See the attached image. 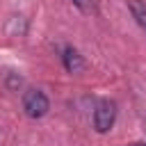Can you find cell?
<instances>
[{
    "label": "cell",
    "mask_w": 146,
    "mask_h": 146,
    "mask_svg": "<svg viewBox=\"0 0 146 146\" xmlns=\"http://www.w3.org/2000/svg\"><path fill=\"white\" fill-rule=\"evenodd\" d=\"M48 107H50V100L48 96L41 91V89H30L23 94V110L30 119H41L48 114Z\"/></svg>",
    "instance_id": "1"
},
{
    "label": "cell",
    "mask_w": 146,
    "mask_h": 146,
    "mask_svg": "<svg viewBox=\"0 0 146 146\" xmlns=\"http://www.w3.org/2000/svg\"><path fill=\"white\" fill-rule=\"evenodd\" d=\"M114 119H116V105L112 100H98V105L94 110V128H96V132L112 130Z\"/></svg>",
    "instance_id": "2"
},
{
    "label": "cell",
    "mask_w": 146,
    "mask_h": 146,
    "mask_svg": "<svg viewBox=\"0 0 146 146\" xmlns=\"http://www.w3.org/2000/svg\"><path fill=\"white\" fill-rule=\"evenodd\" d=\"M62 64H64V68H66L68 73H80V71H84V66H87L84 57H82L75 48H71V46L64 48V52H62Z\"/></svg>",
    "instance_id": "3"
},
{
    "label": "cell",
    "mask_w": 146,
    "mask_h": 146,
    "mask_svg": "<svg viewBox=\"0 0 146 146\" xmlns=\"http://www.w3.org/2000/svg\"><path fill=\"white\" fill-rule=\"evenodd\" d=\"M128 9H130L132 18L146 30V2L144 0H128Z\"/></svg>",
    "instance_id": "4"
},
{
    "label": "cell",
    "mask_w": 146,
    "mask_h": 146,
    "mask_svg": "<svg viewBox=\"0 0 146 146\" xmlns=\"http://www.w3.org/2000/svg\"><path fill=\"white\" fill-rule=\"evenodd\" d=\"M80 11H84V14H89V11H94V2L91 0H71Z\"/></svg>",
    "instance_id": "5"
},
{
    "label": "cell",
    "mask_w": 146,
    "mask_h": 146,
    "mask_svg": "<svg viewBox=\"0 0 146 146\" xmlns=\"http://www.w3.org/2000/svg\"><path fill=\"white\" fill-rule=\"evenodd\" d=\"M135 146H146V141H139V144H135Z\"/></svg>",
    "instance_id": "6"
}]
</instances>
